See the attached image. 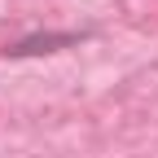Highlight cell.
<instances>
[{
	"label": "cell",
	"instance_id": "obj_1",
	"mask_svg": "<svg viewBox=\"0 0 158 158\" xmlns=\"http://www.w3.org/2000/svg\"><path fill=\"white\" fill-rule=\"evenodd\" d=\"M84 40H92V31H31L22 40L0 48L5 62H27V57H48V53H62V48H79Z\"/></svg>",
	"mask_w": 158,
	"mask_h": 158
}]
</instances>
